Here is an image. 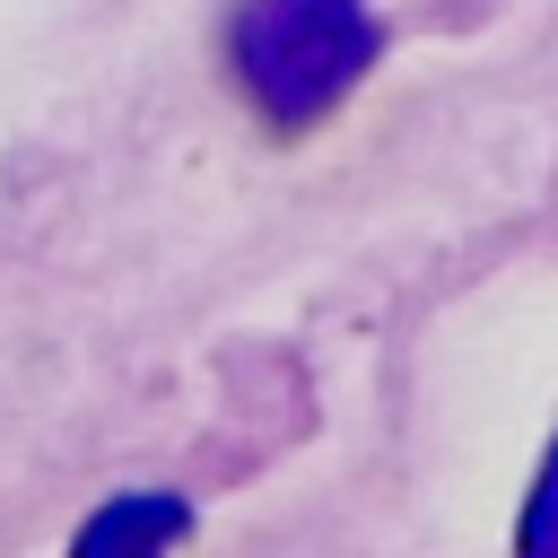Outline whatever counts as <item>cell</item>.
Wrapping results in <instances>:
<instances>
[{
	"label": "cell",
	"mask_w": 558,
	"mask_h": 558,
	"mask_svg": "<svg viewBox=\"0 0 558 558\" xmlns=\"http://www.w3.org/2000/svg\"><path fill=\"white\" fill-rule=\"evenodd\" d=\"M375 52L384 26L366 0H235L227 17V70L279 140L314 131L375 70Z\"/></svg>",
	"instance_id": "cell-1"
},
{
	"label": "cell",
	"mask_w": 558,
	"mask_h": 558,
	"mask_svg": "<svg viewBox=\"0 0 558 558\" xmlns=\"http://www.w3.org/2000/svg\"><path fill=\"white\" fill-rule=\"evenodd\" d=\"M192 532V506L166 488H131L113 506H96L70 541V558H174V541Z\"/></svg>",
	"instance_id": "cell-2"
},
{
	"label": "cell",
	"mask_w": 558,
	"mask_h": 558,
	"mask_svg": "<svg viewBox=\"0 0 558 558\" xmlns=\"http://www.w3.org/2000/svg\"><path fill=\"white\" fill-rule=\"evenodd\" d=\"M514 558H558V445L541 453V480H532V497H523Z\"/></svg>",
	"instance_id": "cell-3"
}]
</instances>
